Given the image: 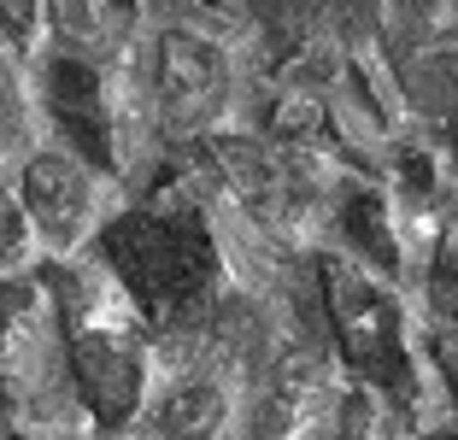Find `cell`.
<instances>
[{
	"label": "cell",
	"mask_w": 458,
	"mask_h": 440,
	"mask_svg": "<svg viewBox=\"0 0 458 440\" xmlns=\"http://www.w3.org/2000/svg\"><path fill=\"white\" fill-rule=\"evenodd\" d=\"M118 176L82 165L65 147H41L30 153L24 171H18V212L24 229L36 241L41 258H77L100 241V229L118 217V194H112Z\"/></svg>",
	"instance_id": "cell-1"
},
{
	"label": "cell",
	"mask_w": 458,
	"mask_h": 440,
	"mask_svg": "<svg viewBox=\"0 0 458 440\" xmlns=\"http://www.w3.org/2000/svg\"><path fill=\"white\" fill-rule=\"evenodd\" d=\"M429 300L446 323H458V235L441 241V253H435V270H429Z\"/></svg>",
	"instance_id": "cell-2"
}]
</instances>
